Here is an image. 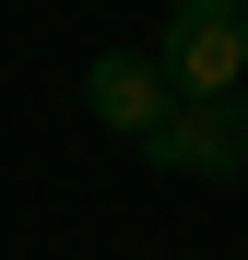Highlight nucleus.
Listing matches in <instances>:
<instances>
[{
  "instance_id": "1",
  "label": "nucleus",
  "mask_w": 248,
  "mask_h": 260,
  "mask_svg": "<svg viewBox=\"0 0 248 260\" xmlns=\"http://www.w3.org/2000/svg\"><path fill=\"white\" fill-rule=\"evenodd\" d=\"M142 166L201 178V189H236V178H248V95H178V107L154 118Z\"/></svg>"
},
{
  "instance_id": "2",
  "label": "nucleus",
  "mask_w": 248,
  "mask_h": 260,
  "mask_svg": "<svg viewBox=\"0 0 248 260\" xmlns=\"http://www.w3.org/2000/svg\"><path fill=\"white\" fill-rule=\"evenodd\" d=\"M154 59L178 95H248V12H225V0H178L154 36Z\"/></svg>"
},
{
  "instance_id": "3",
  "label": "nucleus",
  "mask_w": 248,
  "mask_h": 260,
  "mask_svg": "<svg viewBox=\"0 0 248 260\" xmlns=\"http://www.w3.org/2000/svg\"><path fill=\"white\" fill-rule=\"evenodd\" d=\"M83 107H95V130H118V142H154V118L178 107V83H165L154 48H107L83 71Z\"/></svg>"
},
{
  "instance_id": "4",
  "label": "nucleus",
  "mask_w": 248,
  "mask_h": 260,
  "mask_svg": "<svg viewBox=\"0 0 248 260\" xmlns=\"http://www.w3.org/2000/svg\"><path fill=\"white\" fill-rule=\"evenodd\" d=\"M225 12H248V0H225Z\"/></svg>"
}]
</instances>
